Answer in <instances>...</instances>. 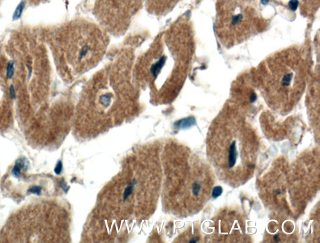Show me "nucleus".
Wrapping results in <instances>:
<instances>
[{"label":"nucleus","mask_w":320,"mask_h":243,"mask_svg":"<svg viewBox=\"0 0 320 243\" xmlns=\"http://www.w3.org/2000/svg\"><path fill=\"white\" fill-rule=\"evenodd\" d=\"M134 62L133 50L123 48L85 84L80 103V128H105L134 114L141 89L134 75Z\"/></svg>","instance_id":"f257e3e1"},{"label":"nucleus","mask_w":320,"mask_h":243,"mask_svg":"<svg viewBox=\"0 0 320 243\" xmlns=\"http://www.w3.org/2000/svg\"><path fill=\"white\" fill-rule=\"evenodd\" d=\"M184 26L179 22L170 25L135 60V79L156 104L172 101L183 82L187 48Z\"/></svg>","instance_id":"f03ea898"},{"label":"nucleus","mask_w":320,"mask_h":243,"mask_svg":"<svg viewBox=\"0 0 320 243\" xmlns=\"http://www.w3.org/2000/svg\"><path fill=\"white\" fill-rule=\"evenodd\" d=\"M68 39V62L74 76L94 68L109 43L108 33L100 25L80 19L74 23Z\"/></svg>","instance_id":"7ed1b4c3"},{"label":"nucleus","mask_w":320,"mask_h":243,"mask_svg":"<svg viewBox=\"0 0 320 243\" xmlns=\"http://www.w3.org/2000/svg\"><path fill=\"white\" fill-rule=\"evenodd\" d=\"M294 52H283L274 56L266 65L263 80L264 90L272 96L275 93L288 96L294 91L302 90L300 61Z\"/></svg>","instance_id":"20e7f679"},{"label":"nucleus","mask_w":320,"mask_h":243,"mask_svg":"<svg viewBox=\"0 0 320 243\" xmlns=\"http://www.w3.org/2000/svg\"><path fill=\"white\" fill-rule=\"evenodd\" d=\"M145 3L146 0H96L93 14L106 32L120 36Z\"/></svg>","instance_id":"39448f33"},{"label":"nucleus","mask_w":320,"mask_h":243,"mask_svg":"<svg viewBox=\"0 0 320 243\" xmlns=\"http://www.w3.org/2000/svg\"><path fill=\"white\" fill-rule=\"evenodd\" d=\"M178 0H146L148 12L155 16H164L172 10Z\"/></svg>","instance_id":"423d86ee"},{"label":"nucleus","mask_w":320,"mask_h":243,"mask_svg":"<svg viewBox=\"0 0 320 243\" xmlns=\"http://www.w3.org/2000/svg\"><path fill=\"white\" fill-rule=\"evenodd\" d=\"M238 152L237 147V141H233L230 145L228 151V166L229 168H232L237 163Z\"/></svg>","instance_id":"0eeeda50"},{"label":"nucleus","mask_w":320,"mask_h":243,"mask_svg":"<svg viewBox=\"0 0 320 243\" xmlns=\"http://www.w3.org/2000/svg\"><path fill=\"white\" fill-rule=\"evenodd\" d=\"M27 168L28 164L26 163V161L25 160V158H23V159L20 158V159L16 161L12 170V173L15 177H19L21 174V169H25V170H26Z\"/></svg>","instance_id":"6e6552de"},{"label":"nucleus","mask_w":320,"mask_h":243,"mask_svg":"<svg viewBox=\"0 0 320 243\" xmlns=\"http://www.w3.org/2000/svg\"><path fill=\"white\" fill-rule=\"evenodd\" d=\"M25 2L24 1L21 2L19 3V5L16 8L15 12L13 13V19H12V20L13 21V22H15V21L18 20L21 18V15H22V13L23 12V10L25 9Z\"/></svg>","instance_id":"1a4fd4ad"},{"label":"nucleus","mask_w":320,"mask_h":243,"mask_svg":"<svg viewBox=\"0 0 320 243\" xmlns=\"http://www.w3.org/2000/svg\"><path fill=\"white\" fill-rule=\"evenodd\" d=\"M195 124V120L193 118H188L186 120H185L182 121H179L178 123V126L179 128H182V129H185V128H189L190 127V126H191L192 125H193Z\"/></svg>","instance_id":"9d476101"},{"label":"nucleus","mask_w":320,"mask_h":243,"mask_svg":"<svg viewBox=\"0 0 320 243\" xmlns=\"http://www.w3.org/2000/svg\"><path fill=\"white\" fill-rule=\"evenodd\" d=\"M15 62L13 61H9L8 63L6 69V77L8 79H12L14 75Z\"/></svg>","instance_id":"9b49d317"},{"label":"nucleus","mask_w":320,"mask_h":243,"mask_svg":"<svg viewBox=\"0 0 320 243\" xmlns=\"http://www.w3.org/2000/svg\"><path fill=\"white\" fill-rule=\"evenodd\" d=\"M201 185L199 183L198 181L195 182L191 186V193L193 195L195 196H198L201 191Z\"/></svg>","instance_id":"f8f14e48"},{"label":"nucleus","mask_w":320,"mask_h":243,"mask_svg":"<svg viewBox=\"0 0 320 243\" xmlns=\"http://www.w3.org/2000/svg\"><path fill=\"white\" fill-rule=\"evenodd\" d=\"M223 193V189L221 186H216L213 189L212 191V197L213 198H217L220 196Z\"/></svg>","instance_id":"ddd939ff"},{"label":"nucleus","mask_w":320,"mask_h":243,"mask_svg":"<svg viewBox=\"0 0 320 243\" xmlns=\"http://www.w3.org/2000/svg\"><path fill=\"white\" fill-rule=\"evenodd\" d=\"M42 187L41 186H33L28 189V193L35 194L37 195H40L41 193Z\"/></svg>","instance_id":"4468645a"},{"label":"nucleus","mask_w":320,"mask_h":243,"mask_svg":"<svg viewBox=\"0 0 320 243\" xmlns=\"http://www.w3.org/2000/svg\"><path fill=\"white\" fill-rule=\"evenodd\" d=\"M63 170V164L61 161H59L55 168V173L56 175H60Z\"/></svg>","instance_id":"2eb2a0df"},{"label":"nucleus","mask_w":320,"mask_h":243,"mask_svg":"<svg viewBox=\"0 0 320 243\" xmlns=\"http://www.w3.org/2000/svg\"><path fill=\"white\" fill-rule=\"evenodd\" d=\"M298 2L297 0H291L289 3V6L292 10H296L298 6Z\"/></svg>","instance_id":"dca6fc26"},{"label":"nucleus","mask_w":320,"mask_h":243,"mask_svg":"<svg viewBox=\"0 0 320 243\" xmlns=\"http://www.w3.org/2000/svg\"><path fill=\"white\" fill-rule=\"evenodd\" d=\"M9 92L10 98L13 100L15 99L16 98V93H15V88H14L13 84H12V85L10 86L9 88Z\"/></svg>","instance_id":"f3484780"},{"label":"nucleus","mask_w":320,"mask_h":243,"mask_svg":"<svg viewBox=\"0 0 320 243\" xmlns=\"http://www.w3.org/2000/svg\"><path fill=\"white\" fill-rule=\"evenodd\" d=\"M198 241V238H193L189 241V242H196Z\"/></svg>","instance_id":"a211bd4d"},{"label":"nucleus","mask_w":320,"mask_h":243,"mask_svg":"<svg viewBox=\"0 0 320 243\" xmlns=\"http://www.w3.org/2000/svg\"><path fill=\"white\" fill-rule=\"evenodd\" d=\"M269 2H270V0H261V3L263 5H267L269 3Z\"/></svg>","instance_id":"6ab92c4d"}]
</instances>
